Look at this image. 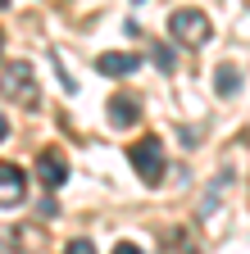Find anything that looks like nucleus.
I'll use <instances>...</instances> for the list:
<instances>
[{"label": "nucleus", "instance_id": "nucleus-1", "mask_svg": "<svg viewBox=\"0 0 250 254\" xmlns=\"http://www.w3.org/2000/svg\"><path fill=\"white\" fill-rule=\"evenodd\" d=\"M128 159H132V168H137V177L146 182V186H160V177H164V145H160V136H141L132 150H128Z\"/></svg>", "mask_w": 250, "mask_h": 254}, {"label": "nucleus", "instance_id": "nucleus-2", "mask_svg": "<svg viewBox=\"0 0 250 254\" xmlns=\"http://www.w3.org/2000/svg\"><path fill=\"white\" fill-rule=\"evenodd\" d=\"M168 32H173V41L200 50V46L209 41L214 27H209V14H200V9H173V14H168Z\"/></svg>", "mask_w": 250, "mask_h": 254}, {"label": "nucleus", "instance_id": "nucleus-3", "mask_svg": "<svg viewBox=\"0 0 250 254\" xmlns=\"http://www.w3.org/2000/svg\"><path fill=\"white\" fill-rule=\"evenodd\" d=\"M0 91L5 95H14L18 105H37V82H32V68L18 59V64H9L5 73H0Z\"/></svg>", "mask_w": 250, "mask_h": 254}, {"label": "nucleus", "instance_id": "nucleus-4", "mask_svg": "<svg viewBox=\"0 0 250 254\" xmlns=\"http://www.w3.org/2000/svg\"><path fill=\"white\" fill-rule=\"evenodd\" d=\"M27 195V173L18 164H0V209H14Z\"/></svg>", "mask_w": 250, "mask_h": 254}, {"label": "nucleus", "instance_id": "nucleus-5", "mask_svg": "<svg viewBox=\"0 0 250 254\" xmlns=\"http://www.w3.org/2000/svg\"><path fill=\"white\" fill-rule=\"evenodd\" d=\"M137 68H141V59L128 55V50H105V55L96 59V73H105V77H128V73H137Z\"/></svg>", "mask_w": 250, "mask_h": 254}, {"label": "nucleus", "instance_id": "nucleus-6", "mask_svg": "<svg viewBox=\"0 0 250 254\" xmlns=\"http://www.w3.org/2000/svg\"><path fill=\"white\" fill-rule=\"evenodd\" d=\"M37 177H41V186H46V190H55V186H64V182H69V164H64V154H55V150H46V154L37 159Z\"/></svg>", "mask_w": 250, "mask_h": 254}, {"label": "nucleus", "instance_id": "nucleus-7", "mask_svg": "<svg viewBox=\"0 0 250 254\" xmlns=\"http://www.w3.org/2000/svg\"><path fill=\"white\" fill-rule=\"evenodd\" d=\"M137 100H132V95H114V100H109V123L114 127H137Z\"/></svg>", "mask_w": 250, "mask_h": 254}, {"label": "nucleus", "instance_id": "nucleus-8", "mask_svg": "<svg viewBox=\"0 0 250 254\" xmlns=\"http://www.w3.org/2000/svg\"><path fill=\"white\" fill-rule=\"evenodd\" d=\"M214 91L223 95V100L241 91V68H237V64H218V73H214Z\"/></svg>", "mask_w": 250, "mask_h": 254}, {"label": "nucleus", "instance_id": "nucleus-9", "mask_svg": "<svg viewBox=\"0 0 250 254\" xmlns=\"http://www.w3.org/2000/svg\"><path fill=\"white\" fill-rule=\"evenodd\" d=\"M64 254H96V245H91L86 236H78V241H69V245H64Z\"/></svg>", "mask_w": 250, "mask_h": 254}, {"label": "nucleus", "instance_id": "nucleus-10", "mask_svg": "<svg viewBox=\"0 0 250 254\" xmlns=\"http://www.w3.org/2000/svg\"><path fill=\"white\" fill-rule=\"evenodd\" d=\"M155 64L168 73V68H173V50H168V46H160V50H155Z\"/></svg>", "mask_w": 250, "mask_h": 254}, {"label": "nucleus", "instance_id": "nucleus-11", "mask_svg": "<svg viewBox=\"0 0 250 254\" xmlns=\"http://www.w3.org/2000/svg\"><path fill=\"white\" fill-rule=\"evenodd\" d=\"M114 254H141V245H137V241H118Z\"/></svg>", "mask_w": 250, "mask_h": 254}, {"label": "nucleus", "instance_id": "nucleus-12", "mask_svg": "<svg viewBox=\"0 0 250 254\" xmlns=\"http://www.w3.org/2000/svg\"><path fill=\"white\" fill-rule=\"evenodd\" d=\"M5 136H9V118L0 114V141H5Z\"/></svg>", "mask_w": 250, "mask_h": 254}]
</instances>
